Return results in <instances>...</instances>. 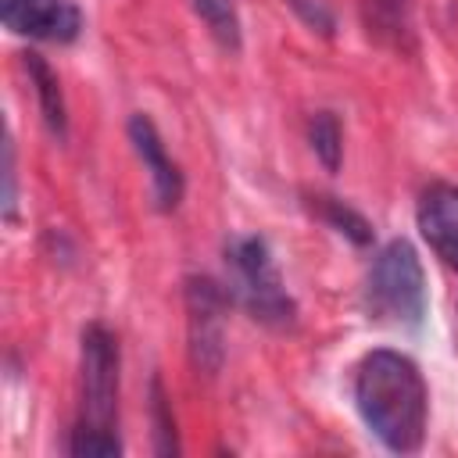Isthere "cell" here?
Listing matches in <instances>:
<instances>
[{
	"label": "cell",
	"mask_w": 458,
	"mask_h": 458,
	"mask_svg": "<svg viewBox=\"0 0 458 458\" xmlns=\"http://www.w3.org/2000/svg\"><path fill=\"white\" fill-rule=\"evenodd\" d=\"M354 408L383 447L397 454H415L422 447L429 390L408 354L390 347L369 351L354 369Z\"/></svg>",
	"instance_id": "6da1fadb"
},
{
	"label": "cell",
	"mask_w": 458,
	"mask_h": 458,
	"mask_svg": "<svg viewBox=\"0 0 458 458\" xmlns=\"http://www.w3.org/2000/svg\"><path fill=\"white\" fill-rule=\"evenodd\" d=\"M118 340L107 326L89 322L79 347V422L68 451L75 458H118Z\"/></svg>",
	"instance_id": "7a4b0ae2"
},
{
	"label": "cell",
	"mask_w": 458,
	"mask_h": 458,
	"mask_svg": "<svg viewBox=\"0 0 458 458\" xmlns=\"http://www.w3.org/2000/svg\"><path fill=\"white\" fill-rule=\"evenodd\" d=\"M365 311L383 326L415 329L426 315V272L419 250L408 240H390L369 265L365 276Z\"/></svg>",
	"instance_id": "3957f363"
},
{
	"label": "cell",
	"mask_w": 458,
	"mask_h": 458,
	"mask_svg": "<svg viewBox=\"0 0 458 458\" xmlns=\"http://www.w3.org/2000/svg\"><path fill=\"white\" fill-rule=\"evenodd\" d=\"M225 265H229V293L250 311V318L286 329L293 326L297 304L283 286V276L272 261V250L261 236H236L225 243Z\"/></svg>",
	"instance_id": "277c9868"
},
{
	"label": "cell",
	"mask_w": 458,
	"mask_h": 458,
	"mask_svg": "<svg viewBox=\"0 0 458 458\" xmlns=\"http://www.w3.org/2000/svg\"><path fill=\"white\" fill-rule=\"evenodd\" d=\"M225 311H229V293L208 279L193 276L186 279V322H190V354L193 365L204 376H215L225 354Z\"/></svg>",
	"instance_id": "5b68a950"
},
{
	"label": "cell",
	"mask_w": 458,
	"mask_h": 458,
	"mask_svg": "<svg viewBox=\"0 0 458 458\" xmlns=\"http://www.w3.org/2000/svg\"><path fill=\"white\" fill-rule=\"evenodd\" d=\"M0 14L14 36L47 43H72L82 29L79 7L72 0H0Z\"/></svg>",
	"instance_id": "8992f818"
},
{
	"label": "cell",
	"mask_w": 458,
	"mask_h": 458,
	"mask_svg": "<svg viewBox=\"0 0 458 458\" xmlns=\"http://www.w3.org/2000/svg\"><path fill=\"white\" fill-rule=\"evenodd\" d=\"M129 143H132L136 157L143 161V172L150 175L157 211H175L179 200H182V172L168 157V150H165V143H161V136H157V129L147 114L129 118Z\"/></svg>",
	"instance_id": "52a82bcc"
},
{
	"label": "cell",
	"mask_w": 458,
	"mask_h": 458,
	"mask_svg": "<svg viewBox=\"0 0 458 458\" xmlns=\"http://www.w3.org/2000/svg\"><path fill=\"white\" fill-rule=\"evenodd\" d=\"M419 233L433 247V254L458 272V186L437 182L419 200Z\"/></svg>",
	"instance_id": "ba28073f"
},
{
	"label": "cell",
	"mask_w": 458,
	"mask_h": 458,
	"mask_svg": "<svg viewBox=\"0 0 458 458\" xmlns=\"http://www.w3.org/2000/svg\"><path fill=\"white\" fill-rule=\"evenodd\" d=\"M25 68H29V79L36 86V97H39V111H43V122L54 136H64V100H61V86H57V75L50 72V64L39 57V54H29L25 57Z\"/></svg>",
	"instance_id": "9c48e42d"
},
{
	"label": "cell",
	"mask_w": 458,
	"mask_h": 458,
	"mask_svg": "<svg viewBox=\"0 0 458 458\" xmlns=\"http://www.w3.org/2000/svg\"><path fill=\"white\" fill-rule=\"evenodd\" d=\"M197 18L208 25V32L218 39L222 50H240L243 47V29H240V14L233 0H193Z\"/></svg>",
	"instance_id": "30bf717a"
},
{
	"label": "cell",
	"mask_w": 458,
	"mask_h": 458,
	"mask_svg": "<svg viewBox=\"0 0 458 458\" xmlns=\"http://www.w3.org/2000/svg\"><path fill=\"white\" fill-rule=\"evenodd\" d=\"M308 140H311L315 157L326 165V172H336V168H340V157H344V132H340V122H336L333 111L311 114V122H308Z\"/></svg>",
	"instance_id": "8fae6325"
},
{
	"label": "cell",
	"mask_w": 458,
	"mask_h": 458,
	"mask_svg": "<svg viewBox=\"0 0 458 458\" xmlns=\"http://www.w3.org/2000/svg\"><path fill=\"white\" fill-rule=\"evenodd\" d=\"M318 200H322V218H326L336 233L351 236L354 243H369V240H372V225H369L354 208H347V204H340V200H333V197H318Z\"/></svg>",
	"instance_id": "7c38bea8"
},
{
	"label": "cell",
	"mask_w": 458,
	"mask_h": 458,
	"mask_svg": "<svg viewBox=\"0 0 458 458\" xmlns=\"http://www.w3.org/2000/svg\"><path fill=\"white\" fill-rule=\"evenodd\" d=\"M150 415H154V433H157V454H175L179 451V444H175V422H172V411H168L161 379L150 383Z\"/></svg>",
	"instance_id": "4fadbf2b"
},
{
	"label": "cell",
	"mask_w": 458,
	"mask_h": 458,
	"mask_svg": "<svg viewBox=\"0 0 458 458\" xmlns=\"http://www.w3.org/2000/svg\"><path fill=\"white\" fill-rule=\"evenodd\" d=\"M290 7L311 25V29H318L322 36H333V14H329V7L326 4H318V0H290Z\"/></svg>",
	"instance_id": "5bb4252c"
},
{
	"label": "cell",
	"mask_w": 458,
	"mask_h": 458,
	"mask_svg": "<svg viewBox=\"0 0 458 458\" xmlns=\"http://www.w3.org/2000/svg\"><path fill=\"white\" fill-rule=\"evenodd\" d=\"M4 211L7 218H14V147L11 140L4 147Z\"/></svg>",
	"instance_id": "9a60e30c"
},
{
	"label": "cell",
	"mask_w": 458,
	"mask_h": 458,
	"mask_svg": "<svg viewBox=\"0 0 458 458\" xmlns=\"http://www.w3.org/2000/svg\"><path fill=\"white\" fill-rule=\"evenodd\" d=\"M379 7H383L390 18H401V14H404V0H379Z\"/></svg>",
	"instance_id": "2e32d148"
}]
</instances>
